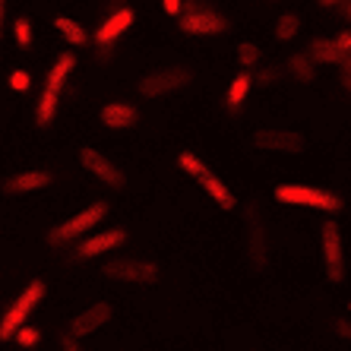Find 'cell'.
<instances>
[{"label": "cell", "mask_w": 351, "mask_h": 351, "mask_svg": "<svg viewBox=\"0 0 351 351\" xmlns=\"http://www.w3.org/2000/svg\"><path fill=\"white\" fill-rule=\"evenodd\" d=\"M123 241H127V234H123L121 228H108V231H101V234L86 237V241L76 247V254H80V260H95V256H105V254H111V250H117Z\"/></svg>", "instance_id": "obj_11"}, {"label": "cell", "mask_w": 351, "mask_h": 351, "mask_svg": "<svg viewBox=\"0 0 351 351\" xmlns=\"http://www.w3.org/2000/svg\"><path fill=\"white\" fill-rule=\"evenodd\" d=\"M196 180H199V187H203L206 193L213 196V199L221 206V209H234V206H237V199H234V193L228 190V184H225V180H221L219 174L209 171V165H206L203 171L196 174Z\"/></svg>", "instance_id": "obj_15"}, {"label": "cell", "mask_w": 351, "mask_h": 351, "mask_svg": "<svg viewBox=\"0 0 351 351\" xmlns=\"http://www.w3.org/2000/svg\"><path fill=\"white\" fill-rule=\"evenodd\" d=\"M7 82H10V89L13 92H29L32 89V76H29V70H13Z\"/></svg>", "instance_id": "obj_26"}, {"label": "cell", "mask_w": 351, "mask_h": 351, "mask_svg": "<svg viewBox=\"0 0 351 351\" xmlns=\"http://www.w3.org/2000/svg\"><path fill=\"white\" fill-rule=\"evenodd\" d=\"M298 32H301V16H298L294 10L282 13V16L276 19V25H272V35H276V41H291Z\"/></svg>", "instance_id": "obj_20"}, {"label": "cell", "mask_w": 351, "mask_h": 351, "mask_svg": "<svg viewBox=\"0 0 351 351\" xmlns=\"http://www.w3.org/2000/svg\"><path fill=\"white\" fill-rule=\"evenodd\" d=\"M335 45H339L342 51H351V32H339L335 35Z\"/></svg>", "instance_id": "obj_31"}, {"label": "cell", "mask_w": 351, "mask_h": 351, "mask_svg": "<svg viewBox=\"0 0 351 351\" xmlns=\"http://www.w3.org/2000/svg\"><path fill=\"white\" fill-rule=\"evenodd\" d=\"M54 29H58V32L64 35L66 45H73V48H80V45L89 41V32H86V29H82L76 19H70V16H58L54 19Z\"/></svg>", "instance_id": "obj_18"}, {"label": "cell", "mask_w": 351, "mask_h": 351, "mask_svg": "<svg viewBox=\"0 0 351 351\" xmlns=\"http://www.w3.org/2000/svg\"><path fill=\"white\" fill-rule=\"evenodd\" d=\"M345 16L351 19V0H345Z\"/></svg>", "instance_id": "obj_35"}, {"label": "cell", "mask_w": 351, "mask_h": 351, "mask_svg": "<svg viewBox=\"0 0 351 351\" xmlns=\"http://www.w3.org/2000/svg\"><path fill=\"white\" fill-rule=\"evenodd\" d=\"M13 38H16V45L19 48H29V45H32V23H29V19L25 16H16L13 19Z\"/></svg>", "instance_id": "obj_23"}, {"label": "cell", "mask_w": 351, "mask_h": 351, "mask_svg": "<svg viewBox=\"0 0 351 351\" xmlns=\"http://www.w3.org/2000/svg\"><path fill=\"white\" fill-rule=\"evenodd\" d=\"M3 19H7V0H0V35H3Z\"/></svg>", "instance_id": "obj_34"}, {"label": "cell", "mask_w": 351, "mask_h": 351, "mask_svg": "<svg viewBox=\"0 0 351 351\" xmlns=\"http://www.w3.org/2000/svg\"><path fill=\"white\" fill-rule=\"evenodd\" d=\"M276 199L278 203H288V206L319 209V213H329V215H335L342 209V199L335 193L319 190V187H307V184H282V187H276Z\"/></svg>", "instance_id": "obj_3"}, {"label": "cell", "mask_w": 351, "mask_h": 351, "mask_svg": "<svg viewBox=\"0 0 351 351\" xmlns=\"http://www.w3.org/2000/svg\"><path fill=\"white\" fill-rule=\"evenodd\" d=\"M237 64L244 66V70L260 64V48H256L254 41H241V45H237Z\"/></svg>", "instance_id": "obj_22"}, {"label": "cell", "mask_w": 351, "mask_h": 351, "mask_svg": "<svg viewBox=\"0 0 351 351\" xmlns=\"http://www.w3.org/2000/svg\"><path fill=\"white\" fill-rule=\"evenodd\" d=\"M228 16H221L219 10H209L203 3H190L180 13V32L187 35H221L228 32Z\"/></svg>", "instance_id": "obj_5"}, {"label": "cell", "mask_w": 351, "mask_h": 351, "mask_svg": "<svg viewBox=\"0 0 351 351\" xmlns=\"http://www.w3.org/2000/svg\"><path fill=\"white\" fill-rule=\"evenodd\" d=\"M250 86H254V76L247 73H237L234 80L228 82V95H225V101H228L231 108H237V105H244V98L250 95Z\"/></svg>", "instance_id": "obj_21"}, {"label": "cell", "mask_w": 351, "mask_h": 351, "mask_svg": "<svg viewBox=\"0 0 351 351\" xmlns=\"http://www.w3.org/2000/svg\"><path fill=\"white\" fill-rule=\"evenodd\" d=\"M335 332H339L342 339H348V342H351V323H348V319H335Z\"/></svg>", "instance_id": "obj_30"}, {"label": "cell", "mask_w": 351, "mask_h": 351, "mask_svg": "<svg viewBox=\"0 0 351 351\" xmlns=\"http://www.w3.org/2000/svg\"><path fill=\"white\" fill-rule=\"evenodd\" d=\"M111 319V307L108 304H92V307H86V311H80L73 317V323H70V335L73 339H82V335H92L95 329H101Z\"/></svg>", "instance_id": "obj_13"}, {"label": "cell", "mask_w": 351, "mask_h": 351, "mask_svg": "<svg viewBox=\"0 0 351 351\" xmlns=\"http://www.w3.org/2000/svg\"><path fill=\"white\" fill-rule=\"evenodd\" d=\"M339 73H342V86H345V92L351 95V51L345 54L342 64H339Z\"/></svg>", "instance_id": "obj_28"}, {"label": "cell", "mask_w": 351, "mask_h": 351, "mask_svg": "<svg viewBox=\"0 0 351 351\" xmlns=\"http://www.w3.org/2000/svg\"><path fill=\"white\" fill-rule=\"evenodd\" d=\"M178 165H180V171L190 174V178H196V174L206 168V162H203V158H196L193 152H180V156H178Z\"/></svg>", "instance_id": "obj_24"}, {"label": "cell", "mask_w": 351, "mask_h": 351, "mask_svg": "<svg viewBox=\"0 0 351 351\" xmlns=\"http://www.w3.org/2000/svg\"><path fill=\"white\" fill-rule=\"evenodd\" d=\"M190 82V70L187 66H162V70H152L149 76L139 80V95L143 98H158L168 95V92H178Z\"/></svg>", "instance_id": "obj_6"}, {"label": "cell", "mask_w": 351, "mask_h": 351, "mask_svg": "<svg viewBox=\"0 0 351 351\" xmlns=\"http://www.w3.org/2000/svg\"><path fill=\"white\" fill-rule=\"evenodd\" d=\"M73 70H76V58L70 54V51L58 54V60L51 64L48 76H45V89H41V98H38V111H35L38 127H48V123L54 121V114H58L60 92H64V86H66V80H70V73H73Z\"/></svg>", "instance_id": "obj_1"}, {"label": "cell", "mask_w": 351, "mask_h": 351, "mask_svg": "<svg viewBox=\"0 0 351 351\" xmlns=\"http://www.w3.org/2000/svg\"><path fill=\"white\" fill-rule=\"evenodd\" d=\"M254 146L266 149V152H301L304 136L301 133H291V130H256Z\"/></svg>", "instance_id": "obj_12"}, {"label": "cell", "mask_w": 351, "mask_h": 351, "mask_svg": "<svg viewBox=\"0 0 351 351\" xmlns=\"http://www.w3.org/2000/svg\"><path fill=\"white\" fill-rule=\"evenodd\" d=\"M162 10L168 16H180L184 13V0H162Z\"/></svg>", "instance_id": "obj_29"}, {"label": "cell", "mask_w": 351, "mask_h": 351, "mask_svg": "<svg viewBox=\"0 0 351 351\" xmlns=\"http://www.w3.org/2000/svg\"><path fill=\"white\" fill-rule=\"evenodd\" d=\"M348 311H351V301H348Z\"/></svg>", "instance_id": "obj_36"}, {"label": "cell", "mask_w": 351, "mask_h": 351, "mask_svg": "<svg viewBox=\"0 0 351 351\" xmlns=\"http://www.w3.org/2000/svg\"><path fill=\"white\" fill-rule=\"evenodd\" d=\"M108 209H111V206H108L105 199H101V203L86 206V209H82V213H76L73 219H66V221H60L58 228H51L48 241H51V244H66V241H76V237L89 234L98 221H105Z\"/></svg>", "instance_id": "obj_4"}, {"label": "cell", "mask_w": 351, "mask_h": 351, "mask_svg": "<svg viewBox=\"0 0 351 351\" xmlns=\"http://www.w3.org/2000/svg\"><path fill=\"white\" fill-rule=\"evenodd\" d=\"M276 80H282V70H278V66H266V70H260V76H256L254 82H263V86H272Z\"/></svg>", "instance_id": "obj_27"}, {"label": "cell", "mask_w": 351, "mask_h": 351, "mask_svg": "<svg viewBox=\"0 0 351 351\" xmlns=\"http://www.w3.org/2000/svg\"><path fill=\"white\" fill-rule=\"evenodd\" d=\"M80 165L86 168V171L92 174V178H98L101 184H108V187H123V174H121V168H117L111 158H105L98 149H92V146H86V149H80Z\"/></svg>", "instance_id": "obj_9"}, {"label": "cell", "mask_w": 351, "mask_h": 351, "mask_svg": "<svg viewBox=\"0 0 351 351\" xmlns=\"http://www.w3.org/2000/svg\"><path fill=\"white\" fill-rule=\"evenodd\" d=\"M136 23V13H133L130 7H121V10H114L111 16L105 19V23L95 29V41H98V48H111L117 38H121L130 25Z\"/></svg>", "instance_id": "obj_10"}, {"label": "cell", "mask_w": 351, "mask_h": 351, "mask_svg": "<svg viewBox=\"0 0 351 351\" xmlns=\"http://www.w3.org/2000/svg\"><path fill=\"white\" fill-rule=\"evenodd\" d=\"M136 121H139V111L133 105H127V101H108L101 108V123L108 130H130Z\"/></svg>", "instance_id": "obj_14"}, {"label": "cell", "mask_w": 351, "mask_h": 351, "mask_svg": "<svg viewBox=\"0 0 351 351\" xmlns=\"http://www.w3.org/2000/svg\"><path fill=\"white\" fill-rule=\"evenodd\" d=\"M323 266H326L329 282H342L345 278L342 234H339V225H335V221H326V225H323Z\"/></svg>", "instance_id": "obj_8"}, {"label": "cell", "mask_w": 351, "mask_h": 351, "mask_svg": "<svg viewBox=\"0 0 351 351\" xmlns=\"http://www.w3.org/2000/svg\"><path fill=\"white\" fill-rule=\"evenodd\" d=\"M64 351H80V345H76L73 335H66V339H64Z\"/></svg>", "instance_id": "obj_32"}, {"label": "cell", "mask_w": 351, "mask_h": 351, "mask_svg": "<svg viewBox=\"0 0 351 351\" xmlns=\"http://www.w3.org/2000/svg\"><path fill=\"white\" fill-rule=\"evenodd\" d=\"M319 7H326V10H332V7H342L345 0H317Z\"/></svg>", "instance_id": "obj_33"}, {"label": "cell", "mask_w": 351, "mask_h": 351, "mask_svg": "<svg viewBox=\"0 0 351 351\" xmlns=\"http://www.w3.org/2000/svg\"><path fill=\"white\" fill-rule=\"evenodd\" d=\"M51 184V174L48 171H23V174H13V178L3 184L7 193H32V190H45Z\"/></svg>", "instance_id": "obj_16"}, {"label": "cell", "mask_w": 351, "mask_h": 351, "mask_svg": "<svg viewBox=\"0 0 351 351\" xmlns=\"http://www.w3.org/2000/svg\"><path fill=\"white\" fill-rule=\"evenodd\" d=\"M288 73L298 82H313V73H317V70H313V58L304 54V51L291 54V58H288Z\"/></svg>", "instance_id": "obj_19"}, {"label": "cell", "mask_w": 351, "mask_h": 351, "mask_svg": "<svg viewBox=\"0 0 351 351\" xmlns=\"http://www.w3.org/2000/svg\"><path fill=\"white\" fill-rule=\"evenodd\" d=\"M105 276L114 282H127V285H146L158 278V266L146 260H111L105 266Z\"/></svg>", "instance_id": "obj_7"}, {"label": "cell", "mask_w": 351, "mask_h": 351, "mask_svg": "<svg viewBox=\"0 0 351 351\" xmlns=\"http://www.w3.org/2000/svg\"><path fill=\"white\" fill-rule=\"evenodd\" d=\"M307 54L313 58V64H332V66H339V64L345 60V54H348V51L339 48V45H335V38H332V41L317 38V41L311 45V51H307Z\"/></svg>", "instance_id": "obj_17"}, {"label": "cell", "mask_w": 351, "mask_h": 351, "mask_svg": "<svg viewBox=\"0 0 351 351\" xmlns=\"http://www.w3.org/2000/svg\"><path fill=\"white\" fill-rule=\"evenodd\" d=\"M13 339H16L19 345H23V348H35V345L41 342V332L35 326H29V323H25V326H19L16 329V335H13Z\"/></svg>", "instance_id": "obj_25"}, {"label": "cell", "mask_w": 351, "mask_h": 351, "mask_svg": "<svg viewBox=\"0 0 351 351\" xmlns=\"http://www.w3.org/2000/svg\"><path fill=\"white\" fill-rule=\"evenodd\" d=\"M41 298H45V282H41V278H32V282L19 291L16 301L3 311V317H0V342L13 339V335H16V329L25 326V319L35 313V307L41 304Z\"/></svg>", "instance_id": "obj_2"}]
</instances>
